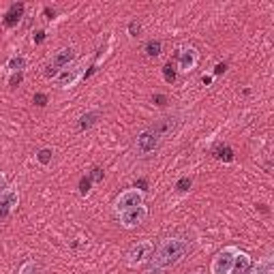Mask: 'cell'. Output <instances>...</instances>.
I'll list each match as a JSON object with an SVG mask.
<instances>
[{
    "label": "cell",
    "instance_id": "cell-12",
    "mask_svg": "<svg viewBox=\"0 0 274 274\" xmlns=\"http://www.w3.org/2000/svg\"><path fill=\"white\" fill-rule=\"evenodd\" d=\"M24 17V4L22 2H13L11 6H9V11L4 13V26L6 28H13V26H17L19 24V19Z\"/></svg>",
    "mask_w": 274,
    "mask_h": 274
},
{
    "label": "cell",
    "instance_id": "cell-25",
    "mask_svg": "<svg viewBox=\"0 0 274 274\" xmlns=\"http://www.w3.org/2000/svg\"><path fill=\"white\" fill-rule=\"evenodd\" d=\"M35 105H37V107H45V105H47V94L37 92V94H35Z\"/></svg>",
    "mask_w": 274,
    "mask_h": 274
},
{
    "label": "cell",
    "instance_id": "cell-18",
    "mask_svg": "<svg viewBox=\"0 0 274 274\" xmlns=\"http://www.w3.org/2000/svg\"><path fill=\"white\" fill-rule=\"evenodd\" d=\"M161 47H163V43L159 41V39H150V41L146 43V54L150 58H156L161 54Z\"/></svg>",
    "mask_w": 274,
    "mask_h": 274
},
{
    "label": "cell",
    "instance_id": "cell-15",
    "mask_svg": "<svg viewBox=\"0 0 274 274\" xmlns=\"http://www.w3.org/2000/svg\"><path fill=\"white\" fill-rule=\"evenodd\" d=\"M17 274H43V266L39 262H35V259H28V262H24L19 266Z\"/></svg>",
    "mask_w": 274,
    "mask_h": 274
},
{
    "label": "cell",
    "instance_id": "cell-19",
    "mask_svg": "<svg viewBox=\"0 0 274 274\" xmlns=\"http://www.w3.org/2000/svg\"><path fill=\"white\" fill-rule=\"evenodd\" d=\"M9 69L13 71V73H22V71L26 69V60H24V56H15V58H11V60H9Z\"/></svg>",
    "mask_w": 274,
    "mask_h": 274
},
{
    "label": "cell",
    "instance_id": "cell-2",
    "mask_svg": "<svg viewBox=\"0 0 274 274\" xmlns=\"http://www.w3.org/2000/svg\"><path fill=\"white\" fill-rule=\"evenodd\" d=\"M161 143H163V137L156 135L152 129H143V131L137 133L135 137V152L139 154V156H150V154H154L156 150L161 148Z\"/></svg>",
    "mask_w": 274,
    "mask_h": 274
},
{
    "label": "cell",
    "instance_id": "cell-24",
    "mask_svg": "<svg viewBox=\"0 0 274 274\" xmlns=\"http://www.w3.org/2000/svg\"><path fill=\"white\" fill-rule=\"evenodd\" d=\"M103 176H105V174H103V169H101V167H92V172H90L88 178L92 180V182H101V180H103Z\"/></svg>",
    "mask_w": 274,
    "mask_h": 274
},
{
    "label": "cell",
    "instance_id": "cell-8",
    "mask_svg": "<svg viewBox=\"0 0 274 274\" xmlns=\"http://www.w3.org/2000/svg\"><path fill=\"white\" fill-rule=\"evenodd\" d=\"M82 71H84V62H73V64H69L67 69H62L60 73L54 77L56 86H58V88H71V86H73V84L82 77Z\"/></svg>",
    "mask_w": 274,
    "mask_h": 274
},
{
    "label": "cell",
    "instance_id": "cell-7",
    "mask_svg": "<svg viewBox=\"0 0 274 274\" xmlns=\"http://www.w3.org/2000/svg\"><path fill=\"white\" fill-rule=\"evenodd\" d=\"M148 217V208L146 206H135L131 208V210H125V212H120L118 214V219H120V225L125 227V229H135V227H139L143 221H146Z\"/></svg>",
    "mask_w": 274,
    "mask_h": 274
},
{
    "label": "cell",
    "instance_id": "cell-11",
    "mask_svg": "<svg viewBox=\"0 0 274 274\" xmlns=\"http://www.w3.org/2000/svg\"><path fill=\"white\" fill-rule=\"evenodd\" d=\"M19 204V193H17V188H11V186H6L2 195H0V219H4V217H9L13 208H17Z\"/></svg>",
    "mask_w": 274,
    "mask_h": 274
},
{
    "label": "cell",
    "instance_id": "cell-17",
    "mask_svg": "<svg viewBox=\"0 0 274 274\" xmlns=\"http://www.w3.org/2000/svg\"><path fill=\"white\" fill-rule=\"evenodd\" d=\"M249 274H274V266H272V257H266L264 262H259L255 268Z\"/></svg>",
    "mask_w": 274,
    "mask_h": 274
},
{
    "label": "cell",
    "instance_id": "cell-29",
    "mask_svg": "<svg viewBox=\"0 0 274 274\" xmlns=\"http://www.w3.org/2000/svg\"><path fill=\"white\" fill-rule=\"evenodd\" d=\"M225 69H227V64H225V62H219L217 67H214V75H223Z\"/></svg>",
    "mask_w": 274,
    "mask_h": 274
},
{
    "label": "cell",
    "instance_id": "cell-34",
    "mask_svg": "<svg viewBox=\"0 0 274 274\" xmlns=\"http://www.w3.org/2000/svg\"><path fill=\"white\" fill-rule=\"evenodd\" d=\"M201 82H204V84H206V86H208V84H210V82H212V77H210V75H204V77H201Z\"/></svg>",
    "mask_w": 274,
    "mask_h": 274
},
{
    "label": "cell",
    "instance_id": "cell-22",
    "mask_svg": "<svg viewBox=\"0 0 274 274\" xmlns=\"http://www.w3.org/2000/svg\"><path fill=\"white\" fill-rule=\"evenodd\" d=\"M191 184H193L191 178H180L178 182H176V191H178V193H186L188 188H191Z\"/></svg>",
    "mask_w": 274,
    "mask_h": 274
},
{
    "label": "cell",
    "instance_id": "cell-23",
    "mask_svg": "<svg viewBox=\"0 0 274 274\" xmlns=\"http://www.w3.org/2000/svg\"><path fill=\"white\" fill-rule=\"evenodd\" d=\"M90 186H92V180H90L88 176H84V178L80 180V195H84V197H86V195L90 193Z\"/></svg>",
    "mask_w": 274,
    "mask_h": 274
},
{
    "label": "cell",
    "instance_id": "cell-3",
    "mask_svg": "<svg viewBox=\"0 0 274 274\" xmlns=\"http://www.w3.org/2000/svg\"><path fill=\"white\" fill-rule=\"evenodd\" d=\"M152 251H154V244L150 242V240H139V242H135L127 253L129 268H137V266L146 264L150 259V255H152Z\"/></svg>",
    "mask_w": 274,
    "mask_h": 274
},
{
    "label": "cell",
    "instance_id": "cell-13",
    "mask_svg": "<svg viewBox=\"0 0 274 274\" xmlns=\"http://www.w3.org/2000/svg\"><path fill=\"white\" fill-rule=\"evenodd\" d=\"M249 268H251V255H249V253H244V251H238V255L233 257L229 274H246Z\"/></svg>",
    "mask_w": 274,
    "mask_h": 274
},
{
    "label": "cell",
    "instance_id": "cell-6",
    "mask_svg": "<svg viewBox=\"0 0 274 274\" xmlns=\"http://www.w3.org/2000/svg\"><path fill=\"white\" fill-rule=\"evenodd\" d=\"M143 204V193L139 188H127V191H122L118 195V199L114 201V210L116 214L125 212V210H131L135 206H141Z\"/></svg>",
    "mask_w": 274,
    "mask_h": 274
},
{
    "label": "cell",
    "instance_id": "cell-20",
    "mask_svg": "<svg viewBox=\"0 0 274 274\" xmlns=\"http://www.w3.org/2000/svg\"><path fill=\"white\" fill-rule=\"evenodd\" d=\"M51 156H54V152H51V148H43V150H39L37 161L41 163V165H49V163H51Z\"/></svg>",
    "mask_w": 274,
    "mask_h": 274
},
{
    "label": "cell",
    "instance_id": "cell-4",
    "mask_svg": "<svg viewBox=\"0 0 274 274\" xmlns=\"http://www.w3.org/2000/svg\"><path fill=\"white\" fill-rule=\"evenodd\" d=\"M75 56H77L75 47H62V49H58L56 54H54V58H51V64L47 67V71H45V77H56L62 69H67L69 64H73Z\"/></svg>",
    "mask_w": 274,
    "mask_h": 274
},
{
    "label": "cell",
    "instance_id": "cell-5",
    "mask_svg": "<svg viewBox=\"0 0 274 274\" xmlns=\"http://www.w3.org/2000/svg\"><path fill=\"white\" fill-rule=\"evenodd\" d=\"M238 255V246H225L223 251H219L212 259L210 266V274H229L233 257Z\"/></svg>",
    "mask_w": 274,
    "mask_h": 274
},
{
    "label": "cell",
    "instance_id": "cell-16",
    "mask_svg": "<svg viewBox=\"0 0 274 274\" xmlns=\"http://www.w3.org/2000/svg\"><path fill=\"white\" fill-rule=\"evenodd\" d=\"M212 154L217 156L219 161H223V163H231V161H233V150H231L229 146H217Z\"/></svg>",
    "mask_w": 274,
    "mask_h": 274
},
{
    "label": "cell",
    "instance_id": "cell-33",
    "mask_svg": "<svg viewBox=\"0 0 274 274\" xmlns=\"http://www.w3.org/2000/svg\"><path fill=\"white\" fill-rule=\"evenodd\" d=\"M45 15H47V17L51 19V17L56 15V11H54V9H49V6H47V9H45Z\"/></svg>",
    "mask_w": 274,
    "mask_h": 274
},
{
    "label": "cell",
    "instance_id": "cell-26",
    "mask_svg": "<svg viewBox=\"0 0 274 274\" xmlns=\"http://www.w3.org/2000/svg\"><path fill=\"white\" fill-rule=\"evenodd\" d=\"M22 80H24V73H13L11 80H9V86L11 88H17L19 84H22Z\"/></svg>",
    "mask_w": 274,
    "mask_h": 274
},
{
    "label": "cell",
    "instance_id": "cell-10",
    "mask_svg": "<svg viewBox=\"0 0 274 274\" xmlns=\"http://www.w3.org/2000/svg\"><path fill=\"white\" fill-rule=\"evenodd\" d=\"M197 62H199V51L195 49V47H180L178 51V69L182 71V73H191V71L197 67Z\"/></svg>",
    "mask_w": 274,
    "mask_h": 274
},
{
    "label": "cell",
    "instance_id": "cell-32",
    "mask_svg": "<svg viewBox=\"0 0 274 274\" xmlns=\"http://www.w3.org/2000/svg\"><path fill=\"white\" fill-rule=\"evenodd\" d=\"M135 188H139V191H146V180H137L135 182Z\"/></svg>",
    "mask_w": 274,
    "mask_h": 274
},
{
    "label": "cell",
    "instance_id": "cell-30",
    "mask_svg": "<svg viewBox=\"0 0 274 274\" xmlns=\"http://www.w3.org/2000/svg\"><path fill=\"white\" fill-rule=\"evenodd\" d=\"M4 188H6V176H4L2 172H0V195H2Z\"/></svg>",
    "mask_w": 274,
    "mask_h": 274
},
{
    "label": "cell",
    "instance_id": "cell-1",
    "mask_svg": "<svg viewBox=\"0 0 274 274\" xmlns=\"http://www.w3.org/2000/svg\"><path fill=\"white\" fill-rule=\"evenodd\" d=\"M191 251V240L186 238H165L161 246L154 251V255L148 259L146 274H165L172 270L174 266H178L182 259Z\"/></svg>",
    "mask_w": 274,
    "mask_h": 274
},
{
    "label": "cell",
    "instance_id": "cell-9",
    "mask_svg": "<svg viewBox=\"0 0 274 274\" xmlns=\"http://www.w3.org/2000/svg\"><path fill=\"white\" fill-rule=\"evenodd\" d=\"M182 125V120H180V116L176 114V116H165V118H161V120H156L154 125H150V129L159 135V137H169V135H174L176 131H178V127Z\"/></svg>",
    "mask_w": 274,
    "mask_h": 274
},
{
    "label": "cell",
    "instance_id": "cell-35",
    "mask_svg": "<svg viewBox=\"0 0 274 274\" xmlns=\"http://www.w3.org/2000/svg\"><path fill=\"white\" fill-rule=\"evenodd\" d=\"M188 274H206L204 270H193V272H188Z\"/></svg>",
    "mask_w": 274,
    "mask_h": 274
},
{
    "label": "cell",
    "instance_id": "cell-27",
    "mask_svg": "<svg viewBox=\"0 0 274 274\" xmlns=\"http://www.w3.org/2000/svg\"><path fill=\"white\" fill-rule=\"evenodd\" d=\"M139 32H141V26L137 24V22H131V24H129V35H131V37H137Z\"/></svg>",
    "mask_w": 274,
    "mask_h": 274
},
{
    "label": "cell",
    "instance_id": "cell-21",
    "mask_svg": "<svg viewBox=\"0 0 274 274\" xmlns=\"http://www.w3.org/2000/svg\"><path fill=\"white\" fill-rule=\"evenodd\" d=\"M163 77H165L167 84H174L176 82V69L172 67V62H167L165 67H163Z\"/></svg>",
    "mask_w": 274,
    "mask_h": 274
},
{
    "label": "cell",
    "instance_id": "cell-31",
    "mask_svg": "<svg viewBox=\"0 0 274 274\" xmlns=\"http://www.w3.org/2000/svg\"><path fill=\"white\" fill-rule=\"evenodd\" d=\"M45 41V32L43 30H39L37 35H35V43H43Z\"/></svg>",
    "mask_w": 274,
    "mask_h": 274
},
{
    "label": "cell",
    "instance_id": "cell-28",
    "mask_svg": "<svg viewBox=\"0 0 274 274\" xmlns=\"http://www.w3.org/2000/svg\"><path fill=\"white\" fill-rule=\"evenodd\" d=\"M152 101H154L159 107H165V105H167V96H165V94H154Z\"/></svg>",
    "mask_w": 274,
    "mask_h": 274
},
{
    "label": "cell",
    "instance_id": "cell-14",
    "mask_svg": "<svg viewBox=\"0 0 274 274\" xmlns=\"http://www.w3.org/2000/svg\"><path fill=\"white\" fill-rule=\"evenodd\" d=\"M99 120H101V112H99V109H94V112L84 114L82 118H80V131H86V129L94 127Z\"/></svg>",
    "mask_w": 274,
    "mask_h": 274
}]
</instances>
